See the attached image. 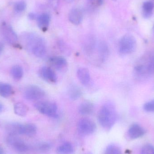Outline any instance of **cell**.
I'll return each instance as SVG.
<instances>
[{"mask_svg": "<svg viewBox=\"0 0 154 154\" xmlns=\"http://www.w3.org/2000/svg\"><path fill=\"white\" fill-rule=\"evenodd\" d=\"M7 141L9 144L18 152L24 153L28 151L29 148L27 145L22 140L16 137V135H9Z\"/></svg>", "mask_w": 154, "mask_h": 154, "instance_id": "9c48e42d", "label": "cell"}, {"mask_svg": "<svg viewBox=\"0 0 154 154\" xmlns=\"http://www.w3.org/2000/svg\"><path fill=\"white\" fill-rule=\"evenodd\" d=\"M77 77L80 82L84 86H87L90 82L91 76L89 71L85 68H81L77 71Z\"/></svg>", "mask_w": 154, "mask_h": 154, "instance_id": "4fadbf2b", "label": "cell"}, {"mask_svg": "<svg viewBox=\"0 0 154 154\" xmlns=\"http://www.w3.org/2000/svg\"><path fill=\"white\" fill-rule=\"evenodd\" d=\"M117 118L115 105L111 102L105 103L98 114V121L104 129L109 130L114 126Z\"/></svg>", "mask_w": 154, "mask_h": 154, "instance_id": "7a4b0ae2", "label": "cell"}, {"mask_svg": "<svg viewBox=\"0 0 154 154\" xmlns=\"http://www.w3.org/2000/svg\"><path fill=\"white\" fill-rule=\"evenodd\" d=\"M13 89L10 84L0 82V96L5 98L8 97L13 93Z\"/></svg>", "mask_w": 154, "mask_h": 154, "instance_id": "ffe728a7", "label": "cell"}, {"mask_svg": "<svg viewBox=\"0 0 154 154\" xmlns=\"http://www.w3.org/2000/svg\"><path fill=\"white\" fill-rule=\"evenodd\" d=\"M3 109V105L0 103V113L2 111Z\"/></svg>", "mask_w": 154, "mask_h": 154, "instance_id": "1f68e13d", "label": "cell"}, {"mask_svg": "<svg viewBox=\"0 0 154 154\" xmlns=\"http://www.w3.org/2000/svg\"><path fill=\"white\" fill-rule=\"evenodd\" d=\"M145 133V130L141 125L138 124H134L128 128V136L130 139L134 140L142 137Z\"/></svg>", "mask_w": 154, "mask_h": 154, "instance_id": "8fae6325", "label": "cell"}, {"mask_svg": "<svg viewBox=\"0 0 154 154\" xmlns=\"http://www.w3.org/2000/svg\"><path fill=\"white\" fill-rule=\"evenodd\" d=\"M1 33L7 43L13 46L17 45L18 37L11 25L6 23H3L1 26Z\"/></svg>", "mask_w": 154, "mask_h": 154, "instance_id": "8992f818", "label": "cell"}, {"mask_svg": "<svg viewBox=\"0 0 154 154\" xmlns=\"http://www.w3.org/2000/svg\"><path fill=\"white\" fill-rule=\"evenodd\" d=\"M37 128L35 125L32 124H28L23 125V135L32 137L36 134Z\"/></svg>", "mask_w": 154, "mask_h": 154, "instance_id": "603a6c76", "label": "cell"}, {"mask_svg": "<svg viewBox=\"0 0 154 154\" xmlns=\"http://www.w3.org/2000/svg\"><path fill=\"white\" fill-rule=\"evenodd\" d=\"M38 150L42 152H48L51 150V144L48 143H42L38 145Z\"/></svg>", "mask_w": 154, "mask_h": 154, "instance_id": "4316f807", "label": "cell"}, {"mask_svg": "<svg viewBox=\"0 0 154 154\" xmlns=\"http://www.w3.org/2000/svg\"><path fill=\"white\" fill-rule=\"evenodd\" d=\"M83 18V11L80 8H74L69 12V19L70 22L75 25L79 24L82 21Z\"/></svg>", "mask_w": 154, "mask_h": 154, "instance_id": "7c38bea8", "label": "cell"}, {"mask_svg": "<svg viewBox=\"0 0 154 154\" xmlns=\"http://www.w3.org/2000/svg\"><path fill=\"white\" fill-rule=\"evenodd\" d=\"M97 48L100 58L101 61H104L109 53L108 47L105 42H101L98 44Z\"/></svg>", "mask_w": 154, "mask_h": 154, "instance_id": "7402d4cb", "label": "cell"}, {"mask_svg": "<svg viewBox=\"0 0 154 154\" xmlns=\"http://www.w3.org/2000/svg\"><path fill=\"white\" fill-rule=\"evenodd\" d=\"M91 4L94 6H99L103 3V0H88Z\"/></svg>", "mask_w": 154, "mask_h": 154, "instance_id": "f546056e", "label": "cell"}, {"mask_svg": "<svg viewBox=\"0 0 154 154\" xmlns=\"http://www.w3.org/2000/svg\"><path fill=\"white\" fill-rule=\"evenodd\" d=\"M96 128V124L89 119H82L78 122V130L83 134L87 135L91 134L95 132Z\"/></svg>", "mask_w": 154, "mask_h": 154, "instance_id": "52a82bcc", "label": "cell"}, {"mask_svg": "<svg viewBox=\"0 0 154 154\" xmlns=\"http://www.w3.org/2000/svg\"><path fill=\"white\" fill-rule=\"evenodd\" d=\"M137 46L136 40L134 36L127 34L123 36L119 42V50L123 55H128L134 51Z\"/></svg>", "mask_w": 154, "mask_h": 154, "instance_id": "277c9868", "label": "cell"}, {"mask_svg": "<svg viewBox=\"0 0 154 154\" xmlns=\"http://www.w3.org/2000/svg\"><path fill=\"white\" fill-rule=\"evenodd\" d=\"M104 154H122L121 148L116 144H110L106 147Z\"/></svg>", "mask_w": 154, "mask_h": 154, "instance_id": "d4e9b609", "label": "cell"}, {"mask_svg": "<svg viewBox=\"0 0 154 154\" xmlns=\"http://www.w3.org/2000/svg\"><path fill=\"white\" fill-rule=\"evenodd\" d=\"M49 64L52 68L59 71L66 70L67 67V61L63 57L54 56L49 58Z\"/></svg>", "mask_w": 154, "mask_h": 154, "instance_id": "30bf717a", "label": "cell"}, {"mask_svg": "<svg viewBox=\"0 0 154 154\" xmlns=\"http://www.w3.org/2000/svg\"><path fill=\"white\" fill-rule=\"evenodd\" d=\"M113 1H116L117 0H113Z\"/></svg>", "mask_w": 154, "mask_h": 154, "instance_id": "e575fe53", "label": "cell"}, {"mask_svg": "<svg viewBox=\"0 0 154 154\" xmlns=\"http://www.w3.org/2000/svg\"><path fill=\"white\" fill-rule=\"evenodd\" d=\"M34 107L40 113L50 117L57 116V106L52 101L40 100L34 104Z\"/></svg>", "mask_w": 154, "mask_h": 154, "instance_id": "3957f363", "label": "cell"}, {"mask_svg": "<svg viewBox=\"0 0 154 154\" xmlns=\"http://www.w3.org/2000/svg\"><path fill=\"white\" fill-rule=\"evenodd\" d=\"M64 1H65V2H66L70 3L73 2V1H74V0H64Z\"/></svg>", "mask_w": 154, "mask_h": 154, "instance_id": "836d02e7", "label": "cell"}, {"mask_svg": "<svg viewBox=\"0 0 154 154\" xmlns=\"http://www.w3.org/2000/svg\"><path fill=\"white\" fill-rule=\"evenodd\" d=\"M37 17L36 15L33 13L29 14V18L31 20H34V19H37Z\"/></svg>", "mask_w": 154, "mask_h": 154, "instance_id": "4dcf8cb0", "label": "cell"}, {"mask_svg": "<svg viewBox=\"0 0 154 154\" xmlns=\"http://www.w3.org/2000/svg\"><path fill=\"white\" fill-rule=\"evenodd\" d=\"M23 125L17 123H11L6 126V129L9 135H23Z\"/></svg>", "mask_w": 154, "mask_h": 154, "instance_id": "2e32d148", "label": "cell"}, {"mask_svg": "<svg viewBox=\"0 0 154 154\" xmlns=\"http://www.w3.org/2000/svg\"><path fill=\"white\" fill-rule=\"evenodd\" d=\"M23 40L27 50L35 57L42 58L45 56L47 45L42 37L36 33L28 32L23 36Z\"/></svg>", "mask_w": 154, "mask_h": 154, "instance_id": "6da1fadb", "label": "cell"}, {"mask_svg": "<svg viewBox=\"0 0 154 154\" xmlns=\"http://www.w3.org/2000/svg\"><path fill=\"white\" fill-rule=\"evenodd\" d=\"M40 77L43 80L50 83H55L57 81V76L55 71L51 67L43 66L38 71Z\"/></svg>", "mask_w": 154, "mask_h": 154, "instance_id": "ba28073f", "label": "cell"}, {"mask_svg": "<svg viewBox=\"0 0 154 154\" xmlns=\"http://www.w3.org/2000/svg\"><path fill=\"white\" fill-rule=\"evenodd\" d=\"M74 148L72 144L69 142L64 143L57 149V154H73Z\"/></svg>", "mask_w": 154, "mask_h": 154, "instance_id": "44dd1931", "label": "cell"}, {"mask_svg": "<svg viewBox=\"0 0 154 154\" xmlns=\"http://www.w3.org/2000/svg\"><path fill=\"white\" fill-rule=\"evenodd\" d=\"M94 106L91 102L85 101L79 106V112L82 116H89L94 112Z\"/></svg>", "mask_w": 154, "mask_h": 154, "instance_id": "9a60e30c", "label": "cell"}, {"mask_svg": "<svg viewBox=\"0 0 154 154\" xmlns=\"http://www.w3.org/2000/svg\"><path fill=\"white\" fill-rule=\"evenodd\" d=\"M141 154H154V146L150 144L145 145L141 150Z\"/></svg>", "mask_w": 154, "mask_h": 154, "instance_id": "83f0119b", "label": "cell"}, {"mask_svg": "<svg viewBox=\"0 0 154 154\" xmlns=\"http://www.w3.org/2000/svg\"><path fill=\"white\" fill-rule=\"evenodd\" d=\"M154 8V4L151 1L144 2L143 5V17L146 19H148L152 17Z\"/></svg>", "mask_w": 154, "mask_h": 154, "instance_id": "ac0fdd59", "label": "cell"}, {"mask_svg": "<svg viewBox=\"0 0 154 154\" xmlns=\"http://www.w3.org/2000/svg\"><path fill=\"white\" fill-rule=\"evenodd\" d=\"M26 2L23 1H20L15 3L14 6V11L17 13H21L25 11L26 8Z\"/></svg>", "mask_w": 154, "mask_h": 154, "instance_id": "484cf974", "label": "cell"}, {"mask_svg": "<svg viewBox=\"0 0 154 154\" xmlns=\"http://www.w3.org/2000/svg\"><path fill=\"white\" fill-rule=\"evenodd\" d=\"M0 154H4V150L1 146H0Z\"/></svg>", "mask_w": 154, "mask_h": 154, "instance_id": "d6a6232c", "label": "cell"}, {"mask_svg": "<svg viewBox=\"0 0 154 154\" xmlns=\"http://www.w3.org/2000/svg\"><path fill=\"white\" fill-rule=\"evenodd\" d=\"M14 113L17 116L24 117L28 113L29 108L27 105L23 102H17L14 104Z\"/></svg>", "mask_w": 154, "mask_h": 154, "instance_id": "d6986e66", "label": "cell"}, {"mask_svg": "<svg viewBox=\"0 0 154 154\" xmlns=\"http://www.w3.org/2000/svg\"><path fill=\"white\" fill-rule=\"evenodd\" d=\"M37 23L39 29L43 31L47 30L50 22V16L47 13L42 14L37 17Z\"/></svg>", "mask_w": 154, "mask_h": 154, "instance_id": "5bb4252c", "label": "cell"}, {"mask_svg": "<svg viewBox=\"0 0 154 154\" xmlns=\"http://www.w3.org/2000/svg\"><path fill=\"white\" fill-rule=\"evenodd\" d=\"M81 89L75 84L70 85L68 90V95L69 98L75 100L79 99L82 95Z\"/></svg>", "mask_w": 154, "mask_h": 154, "instance_id": "e0dca14e", "label": "cell"}, {"mask_svg": "<svg viewBox=\"0 0 154 154\" xmlns=\"http://www.w3.org/2000/svg\"><path fill=\"white\" fill-rule=\"evenodd\" d=\"M11 74L14 79L20 80L23 76V69L20 66L15 65L11 69Z\"/></svg>", "mask_w": 154, "mask_h": 154, "instance_id": "cb8c5ba5", "label": "cell"}, {"mask_svg": "<svg viewBox=\"0 0 154 154\" xmlns=\"http://www.w3.org/2000/svg\"><path fill=\"white\" fill-rule=\"evenodd\" d=\"M143 109L147 112H154V99L144 104Z\"/></svg>", "mask_w": 154, "mask_h": 154, "instance_id": "f1b7e54d", "label": "cell"}, {"mask_svg": "<svg viewBox=\"0 0 154 154\" xmlns=\"http://www.w3.org/2000/svg\"><path fill=\"white\" fill-rule=\"evenodd\" d=\"M23 96L27 100L36 101L43 98L45 96V92L38 86L30 85L24 90Z\"/></svg>", "mask_w": 154, "mask_h": 154, "instance_id": "5b68a950", "label": "cell"}]
</instances>
